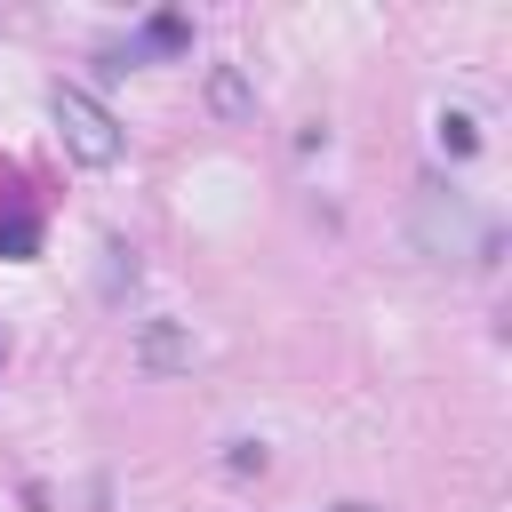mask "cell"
I'll list each match as a JSON object with an SVG mask.
<instances>
[{
	"label": "cell",
	"mask_w": 512,
	"mask_h": 512,
	"mask_svg": "<svg viewBox=\"0 0 512 512\" xmlns=\"http://www.w3.org/2000/svg\"><path fill=\"white\" fill-rule=\"evenodd\" d=\"M480 232H488V216L472 208V192H456L448 176H424V184H416V200H408V240H416V256H432V264H472V256H480Z\"/></svg>",
	"instance_id": "1"
},
{
	"label": "cell",
	"mask_w": 512,
	"mask_h": 512,
	"mask_svg": "<svg viewBox=\"0 0 512 512\" xmlns=\"http://www.w3.org/2000/svg\"><path fill=\"white\" fill-rule=\"evenodd\" d=\"M48 120H56L64 152H72L80 168H120L128 136H120V120H112V104H104L96 88H80V80H56V88H48Z\"/></svg>",
	"instance_id": "2"
},
{
	"label": "cell",
	"mask_w": 512,
	"mask_h": 512,
	"mask_svg": "<svg viewBox=\"0 0 512 512\" xmlns=\"http://www.w3.org/2000/svg\"><path fill=\"white\" fill-rule=\"evenodd\" d=\"M128 360H136V376H192V360H200V344H192V320H176V312H152V320H136V344H128Z\"/></svg>",
	"instance_id": "3"
},
{
	"label": "cell",
	"mask_w": 512,
	"mask_h": 512,
	"mask_svg": "<svg viewBox=\"0 0 512 512\" xmlns=\"http://www.w3.org/2000/svg\"><path fill=\"white\" fill-rule=\"evenodd\" d=\"M208 112L216 120H256V88L240 64H208Z\"/></svg>",
	"instance_id": "4"
},
{
	"label": "cell",
	"mask_w": 512,
	"mask_h": 512,
	"mask_svg": "<svg viewBox=\"0 0 512 512\" xmlns=\"http://www.w3.org/2000/svg\"><path fill=\"white\" fill-rule=\"evenodd\" d=\"M432 136H440V152H448V160H472V152H480V120H472L464 104H448V112L432 120Z\"/></svg>",
	"instance_id": "5"
},
{
	"label": "cell",
	"mask_w": 512,
	"mask_h": 512,
	"mask_svg": "<svg viewBox=\"0 0 512 512\" xmlns=\"http://www.w3.org/2000/svg\"><path fill=\"white\" fill-rule=\"evenodd\" d=\"M120 288H136V256L120 240H104V296H120Z\"/></svg>",
	"instance_id": "6"
},
{
	"label": "cell",
	"mask_w": 512,
	"mask_h": 512,
	"mask_svg": "<svg viewBox=\"0 0 512 512\" xmlns=\"http://www.w3.org/2000/svg\"><path fill=\"white\" fill-rule=\"evenodd\" d=\"M32 248H40V224H32V216H8V224H0V256H16V264H24Z\"/></svg>",
	"instance_id": "7"
},
{
	"label": "cell",
	"mask_w": 512,
	"mask_h": 512,
	"mask_svg": "<svg viewBox=\"0 0 512 512\" xmlns=\"http://www.w3.org/2000/svg\"><path fill=\"white\" fill-rule=\"evenodd\" d=\"M224 472H264V440H224Z\"/></svg>",
	"instance_id": "8"
},
{
	"label": "cell",
	"mask_w": 512,
	"mask_h": 512,
	"mask_svg": "<svg viewBox=\"0 0 512 512\" xmlns=\"http://www.w3.org/2000/svg\"><path fill=\"white\" fill-rule=\"evenodd\" d=\"M328 512H384V504H368V496H344V504H328Z\"/></svg>",
	"instance_id": "9"
}]
</instances>
